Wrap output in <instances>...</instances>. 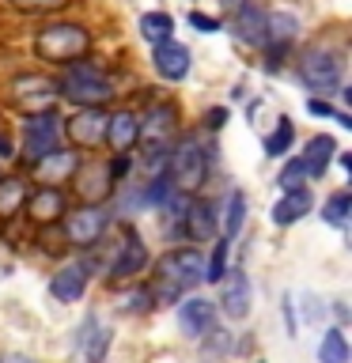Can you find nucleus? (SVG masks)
<instances>
[{
    "label": "nucleus",
    "mask_w": 352,
    "mask_h": 363,
    "mask_svg": "<svg viewBox=\"0 0 352 363\" xmlns=\"http://www.w3.org/2000/svg\"><path fill=\"white\" fill-rule=\"evenodd\" d=\"M204 280V257L197 250H170L155 261V299L178 303L189 288Z\"/></svg>",
    "instance_id": "nucleus-1"
},
{
    "label": "nucleus",
    "mask_w": 352,
    "mask_h": 363,
    "mask_svg": "<svg viewBox=\"0 0 352 363\" xmlns=\"http://www.w3.org/2000/svg\"><path fill=\"white\" fill-rule=\"evenodd\" d=\"M57 95L76 102V106H102L106 99H114V87H110V79L102 76L99 65L79 61V65H68L65 76L57 79Z\"/></svg>",
    "instance_id": "nucleus-2"
},
{
    "label": "nucleus",
    "mask_w": 352,
    "mask_h": 363,
    "mask_svg": "<svg viewBox=\"0 0 352 363\" xmlns=\"http://www.w3.org/2000/svg\"><path fill=\"white\" fill-rule=\"evenodd\" d=\"M204 174H209V147H204L197 136H186L178 147H170L167 155V178L170 186H175L178 193H189L197 189Z\"/></svg>",
    "instance_id": "nucleus-3"
},
{
    "label": "nucleus",
    "mask_w": 352,
    "mask_h": 363,
    "mask_svg": "<svg viewBox=\"0 0 352 363\" xmlns=\"http://www.w3.org/2000/svg\"><path fill=\"white\" fill-rule=\"evenodd\" d=\"M91 45V34L79 27V23H50V27L38 30V38H34V53L42 57V61H76L79 53H87Z\"/></svg>",
    "instance_id": "nucleus-4"
},
{
    "label": "nucleus",
    "mask_w": 352,
    "mask_h": 363,
    "mask_svg": "<svg viewBox=\"0 0 352 363\" xmlns=\"http://www.w3.org/2000/svg\"><path fill=\"white\" fill-rule=\"evenodd\" d=\"M341 76H345V53L334 50V45H314V50L303 53L299 61V79L318 95H329V91L341 87Z\"/></svg>",
    "instance_id": "nucleus-5"
},
{
    "label": "nucleus",
    "mask_w": 352,
    "mask_h": 363,
    "mask_svg": "<svg viewBox=\"0 0 352 363\" xmlns=\"http://www.w3.org/2000/svg\"><path fill=\"white\" fill-rule=\"evenodd\" d=\"M23 147H27V155L34 163L53 155V152H61V118L53 110L27 113V121H23Z\"/></svg>",
    "instance_id": "nucleus-6"
},
{
    "label": "nucleus",
    "mask_w": 352,
    "mask_h": 363,
    "mask_svg": "<svg viewBox=\"0 0 352 363\" xmlns=\"http://www.w3.org/2000/svg\"><path fill=\"white\" fill-rule=\"evenodd\" d=\"M61 129H65V136H68L76 147H99V144H102V133H106V110H99V106H79L72 118L61 125Z\"/></svg>",
    "instance_id": "nucleus-7"
},
{
    "label": "nucleus",
    "mask_w": 352,
    "mask_h": 363,
    "mask_svg": "<svg viewBox=\"0 0 352 363\" xmlns=\"http://www.w3.org/2000/svg\"><path fill=\"white\" fill-rule=\"evenodd\" d=\"M102 227H106V212L99 204H84L76 212H65V238L72 246H95Z\"/></svg>",
    "instance_id": "nucleus-8"
},
{
    "label": "nucleus",
    "mask_w": 352,
    "mask_h": 363,
    "mask_svg": "<svg viewBox=\"0 0 352 363\" xmlns=\"http://www.w3.org/2000/svg\"><path fill=\"white\" fill-rule=\"evenodd\" d=\"M91 272H95L91 261H72V265H61V269L53 272V280H50V295H53L57 303H79V299H84V291H87Z\"/></svg>",
    "instance_id": "nucleus-9"
},
{
    "label": "nucleus",
    "mask_w": 352,
    "mask_h": 363,
    "mask_svg": "<svg viewBox=\"0 0 352 363\" xmlns=\"http://www.w3.org/2000/svg\"><path fill=\"white\" fill-rule=\"evenodd\" d=\"M152 68L159 79H170V84H178V79L189 76V50L175 38L152 45Z\"/></svg>",
    "instance_id": "nucleus-10"
},
{
    "label": "nucleus",
    "mask_w": 352,
    "mask_h": 363,
    "mask_svg": "<svg viewBox=\"0 0 352 363\" xmlns=\"http://www.w3.org/2000/svg\"><path fill=\"white\" fill-rule=\"evenodd\" d=\"M231 277H224V295H220V306L224 314L231 318V322H243V318L250 314V303H254V291H250V277L243 269H227Z\"/></svg>",
    "instance_id": "nucleus-11"
},
{
    "label": "nucleus",
    "mask_w": 352,
    "mask_h": 363,
    "mask_svg": "<svg viewBox=\"0 0 352 363\" xmlns=\"http://www.w3.org/2000/svg\"><path fill=\"white\" fill-rule=\"evenodd\" d=\"M212 322H216V303L204 299V295H189V299L178 303V325L186 337H204L212 333Z\"/></svg>",
    "instance_id": "nucleus-12"
},
{
    "label": "nucleus",
    "mask_w": 352,
    "mask_h": 363,
    "mask_svg": "<svg viewBox=\"0 0 352 363\" xmlns=\"http://www.w3.org/2000/svg\"><path fill=\"white\" fill-rule=\"evenodd\" d=\"M144 265H148V246L141 242V235H136V231H125L118 254H114V261L106 265V277H114V280L136 277V272H141Z\"/></svg>",
    "instance_id": "nucleus-13"
},
{
    "label": "nucleus",
    "mask_w": 352,
    "mask_h": 363,
    "mask_svg": "<svg viewBox=\"0 0 352 363\" xmlns=\"http://www.w3.org/2000/svg\"><path fill=\"white\" fill-rule=\"evenodd\" d=\"M53 99H57V84H50L45 76H19L16 79V102L27 113L53 110Z\"/></svg>",
    "instance_id": "nucleus-14"
},
{
    "label": "nucleus",
    "mask_w": 352,
    "mask_h": 363,
    "mask_svg": "<svg viewBox=\"0 0 352 363\" xmlns=\"http://www.w3.org/2000/svg\"><path fill=\"white\" fill-rule=\"evenodd\" d=\"M231 30H235V38L243 42V45H261V38H265V16L269 11L254 4V0H246L238 11H231Z\"/></svg>",
    "instance_id": "nucleus-15"
},
{
    "label": "nucleus",
    "mask_w": 352,
    "mask_h": 363,
    "mask_svg": "<svg viewBox=\"0 0 352 363\" xmlns=\"http://www.w3.org/2000/svg\"><path fill=\"white\" fill-rule=\"evenodd\" d=\"M102 144H110L114 152H129V147L136 144V113L133 110L106 113V133H102Z\"/></svg>",
    "instance_id": "nucleus-16"
},
{
    "label": "nucleus",
    "mask_w": 352,
    "mask_h": 363,
    "mask_svg": "<svg viewBox=\"0 0 352 363\" xmlns=\"http://www.w3.org/2000/svg\"><path fill=\"white\" fill-rule=\"evenodd\" d=\"M314 208V197H311V189H288L284 197L273 204V223L277 227H288V223H299L307 212Z\"/></svg>",
    "instance_id": "nucleus-17"
},
{
    "label": "nucleus",
    "mask_w": 352,
    "mask_h": 363,
    "mask_svg": "<svg viewBox=\"0 0 352 363\" xmlns=\"http://www.w3.org/2000/svg\"><path fill=\"white\" fill-rule=\"evenodd\" d=\"M76 348L87 356V363H99L102 356H106V348H110V329H102L99 318L87 314L84 318V329L76 333Z\"/></svg>",
    "instance_id": "nucleus-18"
},
{
    "label": "nucleus",
    "mask_w": 352,
    "mask_h": 363,
    "mask_svg": "<svg viewBox=\"0 0 352 363\" xmlns=\"http://www.w3.org/2000/svg\"><path fill=\"white\" fill-rule=\"evenodd\" d=\"M182 216H186V235L189 238H212L216 235V227H220V220H216V212H212V204L209 201H186L182 204Z\"/></svg>",
    "instance_id": "nucleus-19"
},
{
    "label": "nucleus",
    "mask_w": 352,
    "mask_h": 363,
    "mask_svg": "<svg viewBox=\"0 0 352 363\" xmlns=\"http://www.w3.org/2000/svg\"><path fill=\"white\" fill-rule=\"evenodd\" d=\"M27 212L34 220H61L65 216V193L57 186H42L27 197Z\"/></svg>",
    "instance_id": "nucleus-20"
},
{
    "label": "nucleus",
    "mask_w": 352,
    "mask_h": 363,
    "mask_svg": "<svg viewBox=\"0 0 352 363\" xmlns=\"http://www.w3.org/2000/svg\"><path fill=\"white\" fill-rule=\"evenodd\" d=\"M337 152V144H334V136H314L311 144H307V152L299 155V163L307 170V178H322L326 170H329V159H334Z\"/></svg>",
    "instance_id": "nucleus-21"
},
{
    "label": "nucleus",
    "mask_w": 352,
    "mask_h": 363,
    "mask_svg": "<svg viewBox=\"0 0 352 363\" xmlns=\"http://www.w3.org/2000/svg\"><path fill=\"white\" fill-rule=\"evenodd\" d=\"M76 186L84 189V197L95 204L102 197H110V174H106V163H84V167H76Z\"/></svg>",
    "instance_id": "nucleus-22"
},
{
    "label": "nucleus",
    "mask_w": 352,
    "mask_h": 363,
    "mask_svg": "<svg viewBox=\"0 0 352 363\" xmlns=\"http://www.w3.org/2000/svg\"><path fill=\"white\" fill-rule=\"evenodd\" d=\"M141 38H148L152 45L175 38V19H170L167 11H144L141 16Z\"/></svg>",
    "instance_id": "nucleus-23"
},
{
    "label": "nucleus",
    "mask_w": 352,
    "mask_h": 363,
    "mask_svg": "<svg viewBox=\"0 0 352 363\" xmlns=\"http://www.w3.org/2000/svg\"><path fill=\"white\" fill-rule=\"evenodd\" d=\"M243 223H246V197H243V189H231L227 193V204H224V238L227 242L243 231Z\"/></svg>",
    "instance_id": "nucleus-24"
},
{
    "label": "nucleus",
    "mask_w": 352,
    "mask_h": 363,
    "mask_svg": "<svg viewBox=\"0 0 352 363\" xmlns=\"http://www.w3.org/2000/svg\"><path fill=\"white\" fill-rule=\"evenodd\" d=\"M318 363H348V340L341 329H326L322 345H318Z\"/></svg>",
    "instance_id": "nucleus-25"
},
{
    "label": "nucleus",
    "mask_w": 352,
    "mask_h": 363,
    "mask_svg": "<svg viewBox=\"0 0 352 363\" xmlns=\"http://www.w3.org/2000/svg\"><path fill=\"white\" fill-rule=\"evenodd\" d=\"M38 174L45 178V186L50 182H57L61 174H68V170H76V155H68V152H53V155H45V159H38Z\"/></svg>",
    "instance_id": "nucleus-26"
},
{
    "label": "nucleus",
    "mask_w": 352,
    "mask_h": 363,
    "mask_svg": "<svg viewBox=\"0 0 352 363\" xmlns=\"http://www.w3.org/2000/svg\"><path fill=\"white\" fill-rule=\"evenodd\" d=\"M292 140H295V129H292V118H280L277 129L265 136V155L280 159L284 152H292Z\"/></svg>",
    "instance_id": "nucleus-27"
},
{
    "label": "nucleus",
    "mask_w": 352,
    "mask_h": 363,
    "mask_svg": "<svg viewBox=\"0 0 352 363\" xmlns=\"http://www.w3.org/2000/svg\"><path fill=\"white\" fill-rule=\"evenodd\" d=\"M23 201H27V186L19 178H0V216L19 212Z\"/></svg>",
    "instance_id": "nucleus-28"
},
{
    "label": "nucleus",
    "mask_w": 352,
    "mask_h": 363,
    "mask_svg": "<svg viewBox=\"0 0 352 363\" xmlns=\"http://www.w3.org/2000/svg\"><path fill=\"white\" fill-rule=\"evenodd\" d=\"M348 208H352V197H348L345 189H341V193H334V197L326 201L322 216H326V223H334V227H345V223H348Z\"/></svg>",
    "instance_id": "nucleus-29"
},
{
    "label": "nucleus",
    "mask_w": 352,
    "mask_h": 363,
    "mask_svg": "<svg viewBox=\"0 0 352 363\" xmlns=\"http://www.w3.org/2000/svg\"><path fill=\"white\" fill-rule=\"evenodd\" d=\"M227 238H220V242H216V250H212V257L204 261V280H212V284H220L224 277H227Z\"/></svg>",
    "instance_id": "nucleus-30"
},
{
    "label": "nucleus",
    "mask_w": 352,
    "mask_h": 363,
    "mask_svg": "<svg viewBox=\"0 0 352 363\" xmlns=\"http://www.w3.org/2000/svg\"><path fill=\"white\" fill-rule=\"evenodd\" d=\"M307 110H311L314 118H334L337 125H345V129L352 125V118H348V113H345V110H334L326 99H311V102H307Z\"/></svg>",
    "instance_id": "nucleus-31"
},
{
    "label": "nucleus",
    "mask_w": 352,
    "mask_h": 363,
    "mask_svg": "<svg viewBox=\"0 0 352 363\" xmlns=\"http://www.w3.org/2000/svg\"><path fill=\"white\" fill-rule=\"evenodd\" d=\"M303 178H307V170H303V163L295 159V163H288L280 170V186H284V193L288 189H303Z\"/></svg>",
    "instance_id": "nucleus-32"
},
{
    "label": "nucleus",
    "mask_w": 352,
    "mask_h": 363,
    "mask_svg": "<svg viewBox=\"0 0 352 363\" xmlns=\"http://www.w3.org/2000/svg\"><path fill=\"white\" fill-rule=\"evenodd\" d=\"M8 4L19 11H61L68 0H8Z\"/></svg>",
    "instance_id": "nucleus-33"
},
{
    "label": "nucleus",
    "mask_w": 352,
    "mask_h": 363,
    "mask_svg": "<svg viewBox=\"0 0 352 363\" xmlns=\"http://www.w3.org/2000/svg\"><path fill=\"white\" fill-rule=\"evenodd\" d=\"M189 27H197L201 34H216V30H220V19L204 16V11H189Z\"/></svg>",
    "instance_id": "nucleus-34"
},
{
    "label": "nucleus",
    "mask_w": 352,
    "mask_h": 363,
    "mask_svg": "<svg viewBox=\"0 0 352 363\" xmlns=\"http://www.w3.org/2000/svg\"><path fill=\"white\" fill-rule=\"evenodd\" d=\"M224 118H227V110H212V113H209V125H212V129H220Z\"/></svg>",
    "instance_id": "nucleus-35"
},
{
    "label": "nucleus",
    "mask_w": 352,
    "mask_h": 363,
    "mask_svg": "<svg viewBox=\"0 0 352 363\" xmlns=\"http://www.w3.org/2000/svg\"><path fill=\"white\" fill-rule=\"evenodd\" d=\"M0 155H4V159L16 155V152H11V140H8V136H0Z\"/></svg>",
    "instance_id": "nucleus-36"
},
{
    "label": "nucleus",
    "mask_w": 352,
    "mask_h": 363,
    "mask_svg": "<svg viewBox=\"0 0 352 363\" xmlns=\"http://www.w3.org/2000/svg\"><path fill=\"white\" fill-rule=\"evenodd\" d=\"M243 4H246V0H224V8H227V11H238Z\"/></svg>",
    "instance_id": "nucleus-37"
},
{
    "label": "nucleus",
    "mask_w": 352,
    "mask_h": 363,
    "mask_svg": "<svg viewBox=\"0 0 352 363\" xmlns=\"http://www.w3.org/2000/svg\"><path fill=\"white\" fill-rule=\"evenodd\" d=\"M19 363H27V359H19Z\"/></svg>",
    "instance_id": "nucleus-38"
}]
</instances>
